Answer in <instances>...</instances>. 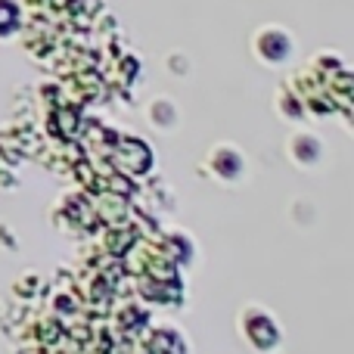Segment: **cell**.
<instances>
[{"instance_id":"1","label":"cell","mask_w":354,"mask_h":354,"mask_svg":"<svg viewBox=\"0 0 354 354\" xmlns=\"http://www.w3.org/2000/svg\"><path fill=\"white\" fill-rule=\"evenodd\" d=\"M252 50H255V56L264 66H286L295 53V44L292 35L283 25H264L252 37Z\"/></svg>"},{"instance_id":"2","label":"cell","mask_w":354,"mask_h":354,"mask_svg":"<svg viewBox=\"0 0 354 354\" xmlns=\"http://www.w3.org/2000/svg\"><path fill=\"white\" fill-rule=\"evenodd\" d=\"M239 330H243V336L249 339L255 348L261 351H270L280 345V324H277L274 317H270L268 311H264L261 305H249L243 311V317H239Z\"/></svg>"},{"instance_id":"3","label":"cell","mask_w":354,"mask_h":354,"mask_svg":"<svg viewBox=\"0 0 354 354\" xmlns=\"http://www.w3.org/2000/svg\"><path fill=\"white\" fill-rule=\"evenodd\" d=\"M205 171L221 183H236L245 174V156L230 143H218L205 159Z\"/></svg>"},{"instance_id":"4","label":"cell","mask_w":354,"mask_h":354,"mask_svg":"<svg viewBox=\"0 0 354 354\" xmlns=\"http://www.w3.org/2000/svg\"><path fill=\"white\" fill-rule=\"evenodd\" d=\"M289 156H292L295 165L314 168L324 159V143H320L311 131H299V134H292V140H289Z\"/></svg>"},{"instance_id":"5","label":"cell","mask_w":354,"mask_h":354,"mask_svg":"<svg viewBox=\"0 0 354 354\" xmlns=\"http://www.w3.org/2000/svg\"><path fill=\"white\" fill-rule=\"evenodd\" d=\"M149 115H153V122H159L162 128H171V124L177 122V109L168 103V100H159V103H153V112H149Z\"/></svg>"}]
</instances>
